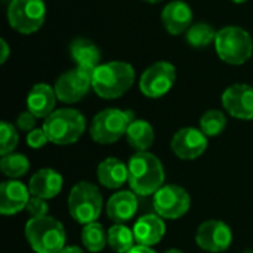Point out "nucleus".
<instances>
[{
    "label": "nucleus",
    "instance_id": "25",
    "mask_svg": "<svg viewBox=\"0 0 253 253\" xmlns=\"http://www.w3.org/2000/svg\"><path fill=\"white\" fill-rule=\"evenodd\" d=\"M108 246L116 253H127L135 243V236L130 228H127L123 224H116L113 225L108 233Z\"/></svg>",
    "mask_w": 253,
    "mask_h": 253
},
{
    "label": "nucleus",
    "instance_id": "22",
    "mask_svg": "<svg viewBox=\"0 0 253 253\" xmlns=\"http://www.w3.org/2000/svg\"><path fill=\"white\" fill-rule=\"evenodd\" d=\"M70 55L79 68L92 73L101 62V50L98 46L83 37H77L70 43Z\"/></svg>",
    "mask_w": 253,
    "mask_h": 253
},
{
    "label": "nucleus",
    "instance_id": "34",
    "mask_svg": "<svg viewBox=\"0 0 253 253\" xmlns=\"http://www.w3.org/2000/svg\"><path fill=\"white\" fill-rule=\"evenodd\" d=\"M127 253H156L151 248H148V246H142V245H136V246H133L130 251Z\"/></svg>",
    "mask_w": 253,
    "mask_h": 253
},
{
    "label": "nucleus",
    "instance_id": "20",
    "mask_svg": "<svg viewBox=\"0 0 253 253\" xmlns=\"http://www.w3.org/2000/svg\"><path fill=\"white\" fill-rule=\"evenodd\" d=\"M138 211V199L133 191H119L113 194L107 203V216L116 222L123 224L130 221Z\"/></svg>",
    "mask_w": 253,
    "mask_h": 253
},
{
    "label": "nucleus",
    "instance_id": "35",
    "mask_svg": "<svg viewBox=\"0 0 253 253\" xmlns=\"http://www.w3.org/2000/svg\"><path fill=\"white\" fill-rule=\"evenodd\" d=\"M58 253H84L79 246H65L64 249H61Z\"/></svg>",
    "mask_w": 253,
    "mask_h": 253
},
{
    "label": "nucleus",
    "instance_id": "15",
    "mask_svg": "<svg viewBox=\"0 0 253 253\" xmlns=\"http://www.w3.org/2000/svg\"><path fill=\"white\" fill-rule=\"evenodd\" d=\"M31 199V193L27 185L21 181L10 179L0 185V213L1 215H16L27 209Z\"/></svg>",
    "mask_w": 253,
    "mask_h": 253
},
{
    "label": "nucleus",
    "instance_id": "8",
    "mask_svg": "<svg viewBox=\"0 0 253 253\" xmlns=\"http://www.w3.org/2000/svg\"><path fill=\"white\" fill-rule=\"evenodd\" d=\"M46 19L43 0H12L7 4L9 25L21 34H33L42 28Z\"/></svg>",
    "mask_w": 253,
    "mask_h": 253
},
{
    "label": "nucleus",
    "instance_id": "14",
    "mask_svg": "<svg viewBox=\"0 0 253 253\" xmlns=\"http://www.w3.org/2000/svg\"><path fill=\"white\" fill-rule=\"evenodd\" d=\"M222 107L225 111L240 120L253 119V87L237 83L225 89L222 93Z\"/></svg>",
    "mask_w": 253,
    "mask_h": 253
},
{
    "label": "nucleus",
    "instance_id": "18",
    "mask_svg": "<svg viewBox=\"0 0 253 253\" xmlns=\"http://www.w3.org/2000/svg\"><path fill=\"white\" fill-rule=\"evenodd\" d=\"M56 99L53 87L46 83H37L31 87L27 96V108L37 119H47L55 111Z\"/></svg>",
    "mask_w": 253,
    "mask_h": 253
},
{
    "label": "nucleus",
    "instance_id": "16",
    "mask_svg": "<svg viewBox=\"0 0 253 253\" xmlns=\"http://www.w3.org/2000/svg\"><path fill=\"white\" fill-rule=\"evenodd\" d=\"M162 22L166 31L172 36L187 33L193 25V10L188 3L182 0H173L163 7Z\"/></svg>",
    "mask_w": 253,
    "mask_h": 253
},
{
    "label": "nucleus",
    "instance_id": "3",
    "mask_svg": "<svg viewBox=\"0 0 253 253\" xmlns=\"http://www.w3.org/2000/svg\"><path fill=\"white\" fill-rule=\"evenodd\" d=\"M24 233L36 253H58L65 248L67 234L64 225L52 216L28 219Z\"/></svg>",
    "mask_w": 253,
    "mask_h": 253
},
{
    "label": "nucleus",
    "instance_id": "2",
    "mask_svg": "<svg viewBox=\"0 0 253 253\" xmlns=\"http://www.w3.org/2000/svg\"><path fill=\"white\" fill-rule=\"evenodd\" d=\"M135 82V70L129 62L111 61L99 64L92 74V89L104 99H116L125 95Z\"/></svg>",
    "mask_w": 253,
    "mask_h": 253
},
{
    "label": "nucleus",
    "instance_id": "33",
    "mask_svg": "<svg viewBox=\"0 0 253 253\" xmlns=\"http://www.w3.org/2000/svg\"><path fill=\"white\" fill-rule=\"evenodd\" d=\"M0 44H1V56H0V62H1V64H4V62H6V59L9 58V46H7V43H6V40H4V39H1Z\"/></svg>",
    "mask_w": 253,
    "mask_h": 253
},
{
    "label": "nucleus",
    "instance_id": "19",
    "mask_svg": "<svg viewBox=\"0 0 253 253\" xmlns=\"http://www.w3.org/2000/svg\"><path fill=\"white\" fill-rule=\"evenodd\" d=\"M28 190L34 197L44 200L53 199L62 190V176L53 169H40L31 176Z\"/></svg>",
    "mask_w": 253,
    "mask_h": 253
},
{
    "label": "nucleus",
    "instance_id": "10",
    "mask_svg": "<svg viewBox=\"0 0 253 253\" xmlns=\"http://www.w3.org/2000/svg\"><path fill=\"white\" fill-rule=\"evenodd\" d=\"M92 71L79 67L62 73L53 86L56 98L64 104L82 101L92 89Z\"/></svg>",
    "mask_w": 253,
    "mask_h": 253
},
{
    "label": "nucleus",
    "instance_id": "17",
    "mask_svg": "<svg viewBox=\"0 0 253 253\" xmlns=\"http://www.w3.org/2000/svg\"><path fill=\"white\" fill-rule=\"evenodd\" d=\"M132 231L135 236V242L138 245L151 248L162 242V239L166 234V225L163 218H160L157 213L144 215L135 222Z\"/></svg>",
    "mask_w": 253,
    "mask_h": 253
},
{
    "label": "nucleus",
    "instance_id": "39",
    "mask_svg": "<svg viewBox=\"0 0 253 253\" xmlns=\"http://www.w3.org/2000/svg\"><path fill=\"white\" fill-rule=\"evenodd\" d=\"M1 1H4V3H7V4H9V3H10L12 0H1Z\"/></svg>",
    "mask_w": 253,
    "mask_h": 253
},
{
    "label": "nucleus",
    "instance_id": "28",
    "mask_svg": "<svg viewBox=\"0 0 253 253\" xmlns=\"http://www.w3.org/2000/svg\"><path fill=\"white\" fill-rule=\"evenodd\" d=\"M227 127V117L219 110H209L200 117V130L206 136H218Z\"/></svg>",
    "mask_w": 253,
    "mask_h": 253
},
{
    "label": "nucleus",
    "instance_id": "31",
    "mask_svg": "<svg viewBox=\"0 0 253 253\" xmlns=\"http://www.w3.org/2000/svg\"><path fill=\"white\" fill-rule=\"evenodd\" d=\"M47 141L49 139H47L46 132L43 130V127L42 129L36 127L34 130L28 132V135H27V144H28L30 148H34V150H39V148L44 147Z\"/></svg>",
    "mask_w": 253,
    "mask_h": 253
},
{
    "label": "nucleus",
    "instance_id": "13",
    "mask_svg": "<svg viewBox=\"0 0 253 253\" xmlns=\"http://www.w3.org/2000/svg\"><path fill=\"white\" fill-rule=\"evenodd\" d=\"M170 148L181 160H196L208 148V136L196 127H182L178 130L172 141Z\"/></svg>",
    "mask_w": 253,
    "mask_h": 253
},
{
    "label": "nucleus",
    "instance_id": "29",
    "mask_svg": "<svg viewBox=\"0 0 253 253\" xmlns=\"http://www.w3.org/2000/svg\"><path fill=\"white\" fill-rule=\"evenodd\" d=\"M18 141H19V136H18L15 126L7 122H1L0 123V154H1V157L13 153V150L18 145Z\"/></svg>",
    "mask_w": 253,
    "mask_h": 253
},
{
    "label": "nucleus",
    "instance_id": "21",
    "mask_svg": "<svg viewBox=\"0 0 253 253\" xmlns=\"http://www.w3.org/2000/svg\"><path fill=\"white\" fill-rule=\"evenodd\" d=\"M96 176L102 187L110 188V190H117L127 182L129 170H127V166L119 159L108 157L98 165Z\"/></svg>",
    "mask_w": 253,
    "mask_h": 253
},
{
    "label": "nucleus",
    "instance_id": "37",
    "mask_svg": "<svg viewBox=\"0 0 253 253\" xmlns=\"http://www.w3.org/2000/svg\"><path fill=\"white\" fill-rule=\"evenodd\" d=\"M233 3H237V4H240V3H245V1H248V0H231Z\"/></svg>",
    "mask_w": 253,
    "mask_h": 253
},
{
    "label": "nucleus",
    "instance_id": "23",
    "mask_svg": "<svg viewBox=\"0 0 253 253\" xmlns=\"http://www.w3.org/2000/svg\"><path fill=\"white\" fill-rule=\"evenodd\" d=\"M154 129L147 120H133L126 132L127 144L136 150V153L147 151L154 144Z\"/></svg>",
    "mask_w": 253,
    "mask_h": 253
},
{
    "label": "nucleus",
    "instance_id": "26",
    "mask_svg": "<svg viewBox=\"0 0 253 253\" xmlns=\"http://www.w3.org/2000/svg\"><path fill=\"white\" fill-rule=\"evenodd\" d=\"M82 243L89 252L98 253L104 251L105 245L108 243V237L104 227L99 222L84 225L82 230Z\"/></svg>",
    "mask_w": 253,
    "mask_h": 253
},
{
    "label": "nucleus",
    "instance_id": "27",
    "mask_svg": "<svg viewBox=\"0 0 253 253\" xmlns=\"http://www.w3.org/2000/svg\"><path fill=\"white\" fill-rule=\"evenodd\" d=\"M0 169L6 176H9L12 179H18L30 170V162L24 154L10 153V154L1 157Z\"/></svg>",
    "mask_w": 253,
    "mask_h": 253
},
{
    "label": "nucleus",
    "instance_id": "9",
    "mask_svg": "<svg viewBox=\"0 0 253 253\" xmlns=\"http://www.w3.org/2000/svg\"><path fill=\"white\" fill-rule=\"evenodd\" d=\"M156 213L169 221L182 218L191 208L190 194L179 185L168 184L163 185L153 199Z\"/></svg>",
    "mask_w": 253,
    "mask_h": 253
},
{
    "label": "nucleus",
    "instance_id": "32",
    "mask_svg": "<svg viewBox=\"0 0 253 253\" xmlns=\"http://www.w3.org/2000/svg\"><path fill=\"white\" fill-rule=\"evenodd\" d=\"M36 120H37V117L27 110V111H24V113H21L18 116L16 126H18V129H21L24 132H31V130L36 129Z\"/></svg>",
    "mask_w": 253,
    "mask_h": 253
},
{
    "label": "nucleus",
    "instance_id": "6",
    "mask_svg": "<svg viewBox=\"0 0 253 253\" xmlns=\"http://www.w3.org/2000/svg\"><path fill=\"white\" fill-rule=\"evenodd\" d=\"M135 120L130 110L105 108L99 111L90 123V138L101 145L114 144L122 136H126L129 125Z\"/></svg>",
    "mask_w": 253,
    "mask_h": 253
},
{
    "label": "nucleus",
    "instance_id": "1",
    "mask_svg": "<svg viewBox=\"0 0 253 253\" xmlns=\"http://www.w3.org/2000/svg\"><path fill=\"white\" fill-rule=\"evenodd\" d=\"M130 191L136 196L156 194L165 182V169L162 162L151 153L142 151L130 157L127 163Z\"/></svg>",
    "mask_w": 253,
    "mask_h": 253
},
{
    "label": "nucleus",
    "instance_id": "30",
    "mask_svg": "<svg viewBox=\"0 0 253 253\" xmlns=\"http://www.w3.org/2000/svg\"><path fill=\"white\" fill-rule=\"evenodd\" d=\"M47 203L44 199H40V197H34L31 196L28 205H27V212L30 213L31 218H43V216H47Z\"/></svg>",
    "mask_w": 253,
    "mask_h": 253
},
{
    "label": "nucleus",
    "instance_id": "7",
    "mask_svg": "<svg viewBox=\"0 0 253 253\" xmlns=\"http://www.w3.org/2000/svg\"><path fill=\"white\" fill-rule=\"evenodd\" d=\"M215 49L221 61L230 65H242L251 59L253 42L251 34L240 27H225L216 34Z\"/></svg>",
    "mask_w": 253,
    "mask_h": 253
},
{
    "label": "nucleus",
    "instance_id": "24",
    "mask_svg": "<svg viewBox=\"0 0 253 253\" xmlns=\"http://www.w3.org/2000/svg\"><path fill=\"white\" fill-rule=\"evenodd\" d=\"M218 31L208 22H196L185 33V40L190 46L200 49L211 46L212 42L216 40Z\"/></svg>",
    "mask_w": 253,
    "mask_h": 253
},
{
    "label": "nucleus",
    "instance_id": "11",
    "mask_svg": "<svg viewBox=\"0 0 253 253\" xmlns=\"http://www.w3.org/2000/svg\"><path fill=\"white\" fill-rule=\"evenodd\" d=\"M175 79V67L168 61H159L142 73L139 79V89L147 98H162L172 89Z\"/></svg>",
    "mask_w": 253,
    "mask_h": 253
},
{
    "label": "nucleus",
    "instance_id": "4",
    "mask_svg": "<svg viewBox=\"0 0 253 253\" xmlns=\"http://www.w3.org/2000/svg\"><path fill=\"white\" fill-rule=\"evenodd\" d=\"M84 129L86 119L74 108L55 110L43 123V130L46 132L49 142L55 145H70L77 142Z\"/></svg>",
    "mask_w": 253,
    "mask_h": 253
},
{
    "label": "nucleus",
    "instance_id": "5",
    "mask_svg": "<svg viewBox=\"0 0 253 253\" xmlns=\"http://www.w3.org/2000/svg\"><path fill=\"white\" fill-rule=\"evenodd\" d=\"M102 194L95 184L80 181L71 188L68 196V212L76 222L82 225L96 222L102 212Z\"/></svg>",
    "mask_w": 253,
    "mask_h": 253
},
{
    "label": "nucleus",
    "instance_id": "38",
    "mask_svg": "<svg viewBox=\"0 0 253 253\" xmlns=\"http://www.w3.org/2000/svg\"><path fill=\"white\" fill-rule=\"evenodd\" d=\"M142 1H147V3H159L162 0H142Z\"/></svg>",
    "mask_w": 253,
    "mask_h": 253
},
{
    "label": "nucleus",
    "instance_id": "36",
    "mask_svg": "<svg viewBox=\"0 0 253 253\" xmlns=\"http://www.w3.org/2000/svg\"><path fill=\"white\" fill-rule=\"evenodd\" d=\"M165 253H184L182 251H178V249H169V251H166Z\"/></svg>",
    "mask_w": 253,
    "mask_h": 253
},
{
    "label": "nucleus",
    "instance_id": "12",
    "mask_svg": "<svg viewBox=\"0 0 253 253\" xmlns=\"http://www.w3.org/2000/svg\"><path fill=\"white\" fill-rule=\"evenodd\" d=\"M231 228L218 219L203 222L196 233V243L200 249L211 253H221L231 246Z\"/></svg>",
    "mask_w": 253,
    "mask_h": 253
}]
</instances>
